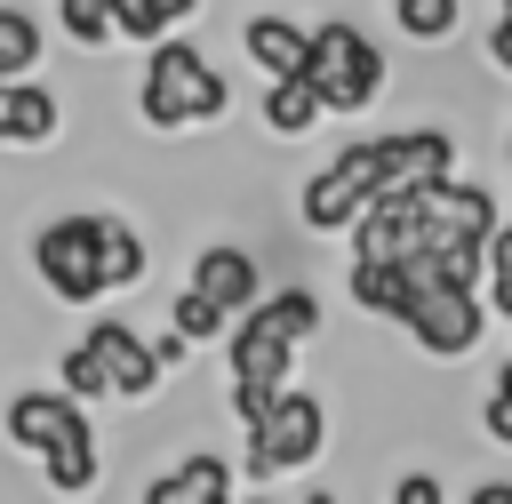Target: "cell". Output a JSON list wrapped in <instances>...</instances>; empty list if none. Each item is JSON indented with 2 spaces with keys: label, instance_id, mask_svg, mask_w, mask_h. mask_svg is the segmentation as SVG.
Segmentation results:
<instances>
[{
  "label": "cell",
  "instance_id": "obj_1",
  "mask_svg": "<svg viewBox=\"0 0 512 504\" xmlns=\"http://www.w3.org/2000/svg\"><path fill=\"white\" fill-rule=\"evenodd\" d=\"M320 336V296L312 288H272L248 312H232V384L280 392L296 368V344Z\"/></svg>",
  "mask_w": 512,
  "mask_h": 504
},
{
  "label": "cell",
  "instance_id": "obj_2",
  "mask_svg": "<svg viewBox=\"0 0 512 504\" xmlns=\"http://www.w3.org/2000/svg\"><path fill=\"white\" fill-rule=\"evenodd\" d=\"M232 96H224V72L192 48V40H152V56H144V80H136V120L144 128H160V136H176V128H192V120H216Z\"/></svg>",
  "mask_w": 512,
  "mask_h": 504
},
{
  "label": "cell",
  "instance_id": "obj_3",
  "mask_svg": "<svg viewBox=\"0 0 512 504\" xmlns=\"http://www.w3.org/2000/svg\"><path fill=\"white\" fill-rule=\"evenodd\" d=\"M304 80L320 88L328 112H368L384 96V48L352 24V16H328L312 40H304Z\"/></svg>",
  "mask_w": 512,
  "mask_h": 504
},
{
  "label": "cell",
  "instance_id": "obj_4",
  "mask_svg": "<svg viewBox=\"0 0 512 504\" xmlns=\"http://www.w3.org/2000/svg\"><path fill=\"white\" fill-rule=\"evenodd\" d=\"M32 272L56 304H104L112 280H104V216H56L40 224L32 240Z\"/></svg>",
  "mask_w": 512,
  "mask_h": 504
},
{
  "label": "cell",
  "instance_id": "obj_5",
  "mask_svg": "<svg viewBox=\"0 0 512 504\" xmlns=\"http://www.w3.org/2000/svg\"><path fill=\"white\" fill-rule=\"evenodd\" d=\"M320 448H328V400H320V392H296V384H280V392H272V408L248 424V480L304 472Z\"/></svg>",
  "mask_w": 512,
  "mask_h": 504
},
{
  "label": "cell",
  "instance_id": "obj_6",
  "mask_svg": "<svg viewBox=\"0 0 512 504\" xmlns=\"http://www.w3.org/2000/svg\"><path fill=\"white\" fill-rule=\"evenodd\" d=\"M400 328H408V344L424 360H464L480 344V328H488V304L464 280H416L408 304H400Z\"/></svg>",
  "mask_w": 512,
  "mask_h": 504
},
{
  "label": "cell",
  "instance_id": "obj_7",
  "mask_svg": "<svg viewBox=\"0 0 512 504\" xmlns=\"http://www.w3.org/2000/svg\"><path fill=\"white\" fill-rule=\"evenodd\" d=\"M384 184V144H344L336 160H320V176L304 184V224L312 232H352V216L368 208V192Z\"/></svg>",
  "mask_w": 512,
  "mask_h": 504
},
{
  "label": "cell",
  "instance_id": "obj_8",
  "mask_svg": "<svg viewBox=\"0 0 512 504\" xmlns=\"http://www.w3.org/2000/svg\"><path fill=\"white\" fill-rule=\"evenodd\" d=\"M88 344H96V360H104V376H112V400H152V392H160L168 368L152 360V336H136L128 320H96Z\"/></svg>",
  "mask_w": 512,
  "mask_h": 504
},
{
  "label": "cell",
  "instance_id": "obj_9",
  "mask_svg": "<svg viewBox=\"0 0 512 504\" xmlns=\"http://www.w3.org/2000/svg\"><path fill=\"white\" fill-rule=\"evenodd\" d=\"M376 144H384V184L424 192V184L456 176V136L448 128H400V136H376Z\"/></svg>",
  "mask_w": 512,
  "mask_h": 504
},
{
  "label": "cell",
  "instance_id": "obj_10",
  "mask_svg": "<svg viewBox=\"0 0 512 504\" xmlns=\"http://www.w3.org/2000/svg\"><path fill=\"white\" fill-rule=\"evenodd\" d=\"M72 424H88V400H72L64 384H48V392H16L8 400V416H0V432L16 440V448H48L56 432H72Z\"/></svg>",
  "mask_w": 512,
  "mask_h": 504
},
{
  "label": "cell",
  "instance_id": "obj_11",
  "mask_svg": "<svg viewBox=\"0 0 512 504\" xmlns=\"http://www.w3.org/2000/svg\"><path fill=\"white\" fill-rule=\"evenodd\" d=\"M56 128H64V96L56 88H40L32 72L0 80V144H48Z\"/></svg>",
  "mask_w": 512,
  "mask_h": 504
},
{
  "label": "cell",
  "instance_id": "obj_12",
  "mask_svg": "<svg viewBox=\"0 0 512 504\" xmlns=\"http://www.w3.org/2000/svg\"><path fill=\"white\" fill-rule=\"evenodd\" d=\"M192 288H208L224 312H248V304L264 296V272H256V256H248V248L216 240V248H200V256H192Z\"/></svg>",
  "mask_w": 512,
  "mask_h": 504
},
{
  "label": "cell",
  "instance_id": "obj_13",
  "mask_svg": "<svg viewBox=\"0 0 512 504\" xmlns=\"http://www.w3.org/2000/svg\"><path fill=\"white\" fill-rule=\"evenodd\" d=\"M304 24H288V16H248L240 24V48H248V64L264 72V80H280V72H304Z\"/></svg>",
  "mask_w": 512,
  "mask_h": 504
},
{
  "label": "cell",
  "instance_id": "obj_14",
  "mask_svg": "<svg viewBox=\"0 0 512 504\" xmlns=\"http://www.w3.org/2000/svg\"><path fill=\"white\" fill-rule=\"evenodd\" d=\"M232 496V464L224 456H184L176 472H160L144 488V504H224Z\"/></svg>",
  "mask_w": 512,
  "mask_h": 504
},
{
  "label": "cell",
  "instance_id": "obj_15",
  "mask_svg": "<svg viewBox=\"0 0 512 504\" xmlns=\"http://www.w3.org/2000/svg\"><path fill=\"white\" fill-rule=\"evenodd\" d=\"M256 112H264V128H272V136H304V128H312L328 104H320V88H312L304 72H280V80H264Z\"/></svg>",
  "mask_w": 512,
  "mask_h": 504
},
{
  "label": "cell",
  "instance_id": "obj_16",
  "mask_svg": "<svg viewBox=\"0 0 512 504\" xmlns=\"http://www.w3.org/2000/svg\"><path fill=\"white\" fill-rule=\"evenodd\" d=\"M352 304L360 312H376V320H400V304H408V288H416V272L408 264H384V256H352Z\"/></svg>",
  "mask_w": 512,
  "mask_h": 504
},
{
  "label": "cell",
  "instance_id": "obj_17",
  "mask_svg": "<svg viewBox=\"0 0 512 504\" xmlns=\"http://www.w3.org/2000/svg\"><path fill=\"white\" fill-rule=\"evenodd\" d=\"M40 472H48L56 496H88V488H96V432H88V424L56 432V440L40 448Z\"/></svg>",
  "mask_w": 512,
  "mask_h": 504
},
{
  "label": "cell",
  "instance_id": "obj_18",
  "mask_svg": "<svg viewBox=\"0 0 512 504\" xmlns=\"http://www.w3.org/2000/svg\"><path fill=\"white\" fill-rule=\"evenodd\" d=\"M456 16H464V0H392V24H400L416 48H440V40L456 32Z\"/></svg>",
  "mask_w": 512,
  "mask_h": 504
},
{
  "label": "cell",
  "instance_id": "obj_19",
  "mask_svg": "<svg viewBox=\"0 0 512 504\" xmlns=\"http://www.w3.org/2000/svg\"><path fill=\"white\" fill-rule=\"evenodd\" d=\"M144 264H152V256H144V232L120 224V216H104V280H112V288H136Z\"/></svg>",
  "mask_w": 512,
  "mask_h": 504
},
{
  "label": "cell",
  "instance_id": "obj_20",
  "mask_svg": "<svg viewBox=\"0 0 512 504\" xmlns=\"http://www.w3.org/2000/svg\"><path fill=\"white\" fill-rule=\"evenodd\" d=\"M168 328H184L192 344H208V336H224V328H232V312H224L208 288H192V280H184V288H176V304H168Z\"/></svg>",
  "mask_w": 512,
  "mask_h": 504
},
{
  "label": "cell",
  "instance_id": "obj_21",
  "mask_svg": "<svg viewBox=\"0 0 512 504\" xmlns=\"http://www.w3.org/2000/svg\"><path fill=\"white\" fill-rule=\"evenodd\" d=\"M56 24H64L72 48H104V40H120V32H112V0H56Z\"/></svg>",
  "mask_w": 512,
  "mask_h": 504
},
{
  "label": "cell",
  "instance_id": "obj_22",
  "mask_svg": "<svg viewBox=\"0 0 512 504\" xmlns=\"http://www.w3.org/2000/svg\"><path fill=\"white\" fill-rule=\"evenodd\" d=\"M32 64H40V24L24 8H0V80H16Z\"/></svg>",
  "mask_w": 512,
  "mask_h": 504
},
{
  "label": "cell",
  "instance_id": "obj_23",
  "mask_svg": "<svg viewBox=\"0 0 512 504\" xmlns=\"http://www.w3.org/2000/svg\"><path fill=\"white\" fill-rule=\"evenodd\" d=\"M56 384L72 392V400H112V376H104V360H96V344L80 336L72 352H64V368H56Z\"/></svg>",
  "mask_w": 512,
  "mask_h": 504
},
{
  "label": "cell",
  "instance_id": "obj_24",
  "mask_svg": "<svg viewBox=\"0 0 512 504\" xmlns=\"http://www.w3.org/2000/svg\"><path fill=\"white\" fill-rule=\"evenodd\" d=\"M480 288H488V312H504V304H512V224H496V232H488Z\"/></svg>",
  "mask_w": 512,
  "mask_h": 504
},
{
  "label": "cell",
  "instance_id": "obj_25",
  "mask_svg": "<svg viewBox=\"0 0 512 504\" xmlns=\"http://www.w3.org/2000/svg\"><path fill=\"white\" fill-rule=\"evenodd\" d=\"M112 32L120 40H160L168 32V8L160 0H112Z\"/></svg>",
  "mask_w": 512,
  "mask_h": 504
},
{
  "label": "cell",
  "instance_id": "obj_26",
  "mask_svg": "<svg viewBox=\"0 0 512 504\" xmlns=\"http://www.w3.org/2000/svg\"><path fill=\"white\" fill-rule=\"evenodd\" d=\"M488 440H504L512 448V360L496 368V384H488Z\"/></svg>",
  "mask_w": 512,
  "mask_h": 504
},
{
  "label": "cell",
  "instance_id": "obj_27",
  "mask_svg": "<svg viewBox=\"0 0 512 504\" xmlns=\"http://www.w3.org/2000/svg\"><path fill=\"white\" fill-rule=\"evenodd\" d=\"M392 504H448V488L432 472H408V480H392Z\"/></svg>",
  "mask_w": 512,
  "mask_h": 504
},
{
  "label": "cell",
  "instance_id": "obj_28",
  "mask_svg": "<svg viewBox=\"0 0 512 504\" xmlns=\"http://www.w3.org/2000/svg\"><path fill=\"white\" fill-rule=\"evenodd\" d=\"M152 360H160V368H184V360H192V336H184V328L152 336Z\"/></svg>",
  "mask_w": 512,
  "mask_h": 504
},
{
  "label": "cell",
  "instance_id": "obj_29",
  "mask_svg": "<svg viewBox=\"0 0 512 504\" xmlns=\"http://www.w3.org/2000/svg\"><path fill=\"white\" fill-rule=\"evenodd\" d=\"M488 64H496V72H512V8H504V16H496V32H488Z\"/></svg>",
  "mask_w": 512,
  "mask_h": 504
},
{
  "label": "cell",
  "instance_id": "obj_30",
  "mask_svg": "<svg viewBox=\"0 0 512 504\" xmlns=\"http://www.w3.org/2000/svg\"><path fill=\"white\" fill-rule=\"evenodd\" d=\"M472 504H512V488H504V480H488V488H472Z\"/></svg>",
  "mask_w": 512,
  "mask_h": 504
},
{
  "label": "cell",
  "instance_id": "obj_31",
  "mask_svg": "<svg viewBox=\"0 0 512 504\" xmlns=\"http://www.w3.org/2000/svg\"><path fill=\"white\" fill-rule=\"evenodd\" d=\"M168 8V24H184V16H200V0H160Z\"/></svg>",
  "mask_w": 512,
  "mask_h": 504
},
{
  "label": "cell",
  "instance_id": "obj_32",
  "mask_svg": "<svg viewBox=\"0 0 512 504\" xmlns=\"http://www.w3.org/2000/svg\"><path fill=\"white\" fill-rule=\"evenodd\" d=\"M496 320H504V328H512V304H504V312H496Z\"/></svg>",
  "mask_w": 512,
  "mask_h": 504
},
{
  "label": "cell",
  "instance_id": "obj_33",
  "mask_svg": "<svg viewBox=\"0 0 512 504\" xmlns=\"http://www.w3.org/2000/svg\"><path fill=\"white\" fill-rule=\"evenodd\" d=\"M504 152H512V128H504Z\"/></svg>",
  "mask_w": 512,
  "mask_h": 504
},
{
  "label": "cell",
  "instance_id": "obj_34",
  "mask_svg": "<svg viewBox=\"0 0 512 504\" xmlns=\"http://www.w3.org/2000/svg\"><path fill=\"white\" fill-rule=\"evenodd\" d=\"M504 8H512V0H504Z\"/></svg>",
  "mask_w": 512,
  "mask_h": 504
}]
</instances>
